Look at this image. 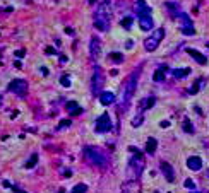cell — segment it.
<instances>
[{
	"instance_id": "8fae6325",
	"label": "cell",
	"mask_w": 209,
	"mask_h": 193,
	"mask_svg": "<svg viewBox=\"0 0 209 193\" xmlns=\"http://www.w3.org/2000/svg\"><path fill=\"white\" fill-rule=\"evenodd\" d=\"M89 53H91V58H98L101 53V43H100V38L98 36H93L91 38V43H89Z\"/></svg>"
},
{
	"instance_id": "9a60e30c",
	"label": "cell",
	"mask_w": 209,
	"mask_h": 193,
	"mask_svg": "<svg viewBox=\"0 0 209 193\" xmlns=\"http://www.w3.org/2000/svg\"><path fill=\"white\" fill-rule=\"evenodd\" d=\"M165 75H166V67H159L154 70V75H153V79L156 82H163L165 81Z\"/></svg>"
},
{
	"instance_id": "cb8c5ba5",
	"label": "cell",
	"mask_w": 209,
	"mask_h": 193,
	"mask_svg": "<svg viewBox=\"0 0 209 193\" xmlns=\"http://www.w3.org/2000/svg\"><path fill=\"white\" fill-rule=\"evenodd\" d=\"M183 130H185L187 133H192V132H194V127H192L190 120H183Z\"/></svg>"
},
{
	"instance_id": "74e56055",
	"label": "cell",
	"mask_w": 209,
	"mask_h": 193,
	"mask_svg": "<svg viewBox=\"0 0 209 193\" xmlns=\"http://www.w3.org/2000/svg\"><path fill=\"white\" fill-rule=\"evenodd\" d=\"M132 43H134V41H132V40H129V41H127V45H125V46H127V48H132Z\"/></svg>"
},
{
	"instance_id": "4fadbf2b",
	"label": "cell",
	"mask_w": 209,
	"mask_h": 193,
	"mask_svg": "<svg viewBox=\"0 0 209 193\" xmlns=\"http://www.w3.org/2000/svg\"><path fill=\"white\" fill-rule=\"evenodd\" d=\"M187 168L192 169V171H199L200 168H202V159L197 157V156H192L187 159Z\"/></svg>"
},
{
	"instance_id": "ba28073f",
	"label": "cell",
	"mask_w": 209,
	"mask_h": 193,
	"mask_svg": "<svg viewBox=\"0 0 209 193\" xmlns=\"http://www.w3.org/2000/svg\"><path fill=\"white\" fill-rule=\"evenodd\" d=\"M94 128L98 133H106L111 130V118H110L108 113H103L96 118V123H94Z\"/></svg>"
},
{
	"instance_id": "4316f807",
	"label": "cell",
	"mask_w": 209,
	"mask_h": 193,
	"mask_svg": "<svg viewBox=\"0 0 209 193\" xmlns=\"http://www.w3.org/2000/svg\"><path fill=\"white\" fill-rule=\"evenodd\" d=\"M141 123H142V113H139V115L132 120V125H134V127H141Z\"/></svg>"
},
{
	"instance_id": "b9f144b4",
	"label": "cell",
	"mask_w": 209,
	"mask_h": 193,
	"mask_svg": "<svg viewBox=\"0 0 209 193\" xmlns=\"http://www.w3.org/2000/svg\"><path fill=\"white\" fill-rule=\"evenodd\" d=\"M58 193H63V190H60V192H58Z\"/></svg>"
},
{
	"instance_id": "d590c367",
	"label": "cell",
	"mask_w": 209,
	"mask_h": 193,
	"mask_svg": "<svg viewBox=\"0 0 209 193\" xmlns=\"http://www.w3.org/2000/svg\"><path fill=\"white\" fill-rule=\"evenodd\" d=\"M65 33H67V34H70V36H72V34H74V29H70V28H65Z\"/></svg>"
},
{
	"instance_id": "d6a6232c",
	"label": "cell",
	"mask_w": 209,
	"mask_h": 193,
	"mask_svg": "<svg viewBox=\"0 0 209 193\" xmlns=\"http://www.w3.org/2000/svg\"><path fill=\"white\" fill-rule=\"evenodd\" d=\"M24 55H26V50H17L16 51V57H19V58H22Z\"/></svg>"
},
{
	"instance_id": "1f68e13d",
	"label": "cell",
	"mask_w": 209,
	"mask_h": 193,
	"mask_svg": "<svg viewBox=\"0 0 209 193\" xmlns=\"http://www.w3.org/2000/svg\"><path fill=\"white\" fill-rule=\"evenodd\" d=\"M45 51H46V55H57V50H55L53 46H48Z\"/></svg>"
},
{
	"instance_id": "52a82bcc",
	"label": "cell",
	"mask_w": 209,
	"mask_h": 193,
	"mask_svg": "<svg viewBox=\"0 0 209 193\" xmlns=\"http://www.w3.org/2000/svg\"><path fill=\"white\" fill-rule=\"evenodd\" d=\"M103 84H105V74H103V70L96 65V67H94V72H93V84H91L93 94H101Z\"/></svg>"
},
{
	"instance_id": "f546056e",
	"label": "cell",
	"mask_w": 209,
	"mask_h": 193,
	"mask_svg": "<svg viewBox=\"0 0 209 193\" xmlns=\"http://www.w3.org/2000/svg\"><path fill=\"white\" fill-rule=\"evenodd\" d=\"M65 127H70V120H62L58 125V130H62V128H65Z\"/></svg>"
},
{
	"instance_id": "7c38bea8",
	"label": "cell",
	"mask_w": 209,
	"mask_h": 193,
	"mask_svg": "<svg viewBox=\"0 0 209 193\" xmlns=\"http://www.w3.org/2000/svg\"><path fill=\"white\" fill-rule=\"evenodd\" d=\"M187 53H189V55L197 62V63H200V65H206V63H208V58H206L200 51L195 50V48H187Z\"/></svg>"
},
{
	"instance_id": "ab89813d",
	"label": "cell",
	"mask_w": 209,
	"mask_h": 193,
	"mask_svg": "<svg viewBox=\"0 0 209 193\" xmlns=\"http://www.w3.org/2000/svg\"><path fill=\"white\" fill-rule=\"evenodd\" d=\"M0 106H2V96H0Z\"/></svg>"
},
{
	"instance_id": "e575fe53",
	"label": "cell",
	"mask_w": 209,
	"mask_h": 193,
	"mask_svg": "<svg viewBox=\"0 0 209 193\" xmlns=\"http://www.w3.org/2000/svg\"><path fill=\"white\" fill-rule=\"evenodd\" d=\"M41 74H43V75H48V69H46V67H41Z\"/></svg>"
},
{
	"instance_id": "277c9868",
	"label": "cell",
	"mask_w": 209,
	"mask_h": 193,
	"mask_svg": "<svg viewBox=\"0 0 209 193\" xmlns=\"http://www.w3.org/2000/svg\"><path fill=\"white\" fill-rule=\"evenodd\" d=\"M84 157L88 159V163L94 164V166H100V168H106L108 166V157L101 152L98 147H84Z\"/></svg>"
},
{
	"instance_id": "8d00e7d4",
	"label": "cell",
	"mask_w": 209,
	"mask_h": 193,
	"mask_svg": "<svg viewBox=\"0 0 209 193\" xmlns=\"http://www.w3.org/2000/svg\"><path fill=\"white\" fill-rule=\"evenodd\" d=\"M82 111H84V110H82V108H79V110H76L72 115H82Z\"/></svg>"
},
{
	"instance_id": "5bb4252c",
	"label": "cell",
	"mask_w": 209,
	"mask_h": 193,
	"mask_svg": "<svg viewBox=\"0 0 209 193\" xmlns=\"http://www.w3.org/2000/svg\"><path fill=\"white\" fill-rule=\"evenodd\" d=\"M100 103L103 106L113 104V103H115V94H113V92H108V91H103L100 94Z\"/></svg>"
},
{
	"instance_id": "3957f363",
	"label": "cell",
	"mask_w": 209,
	"mask_h": 193,
	"mask_svg": "<svg viewBox=\"0 0 209 193\" xmlns=\"http://www.w3.org/2000/svg\"><path fill=\"white\" fill-rule=\"evenodd\" d=\"M137 17H139V26L142 31L153 29V17H151V9L144 0H137Z\"/></svg>"
},
{
	"instance_id": "d4e9b609",
	"label": "cell",
	"mask_w": 209,
	"mask_h": 193,
	"mask_svg": "<svg viewBox=\"0 0 209 193\" xmlns=\"http://www.w3.org/2000/svg\"><path fill=\"white\" fill-rule=\"evenodd\" d=\"M60 84H62L63 87H70V77L69 75H62V77H60Z\"/></svg>"
},
{
	"instance_id": "f1b7e54d",
	"label": "cell",
	"mask_w": 209,
	"mask_h": 193,
	"mask_svg": "<svg viewBox=\"0 0 209 193\" xmlns=\"http://www.w3.org/2000/svg\"><path fill=\"white\" fill-rule=\"evenodd\" d=\"M185 188H189V190H194V188H195V185H194V181H192V180H185Z\"/></svg>"
},
{
	"instance_id": "5b68a950",
	"label": "cell",
	"mask_w": 209,
	"mask_h": 193,
	"mask_svg": "<svg viewBox=\"0 0 209 193\" xmlns=\"http://www.w3.org/2000/svg\"><path fill=\"white\" fill-rule=\"evenodd\" d=\"M163 38H165V29H163V28L154 29L149 34V38L144 41V48H146L148 51H154L159 46V43H161V40H163Z\"/></svg>"
},
{
	"instance_id": "836d02e7",
	"label": "cell",
	"mask_w": 209,
	"mask_h": 193,
	"mask_svg": "<svg viewBox=\"0 0 209 193\" xmlns=\"http://www.w3.org/2000/svg\"><path fill=\"white\" fill-rule=\"evenodd\" d=\"M159 127H161V128H168V127H170V122H168V120H165V122L159 123Z\"/></svg>"
},
{
	"instance_id": "ffe728a7",
	"label": "cell",
	"mask_w": 209,
	"mask_h": 193,
	"mask_svg": "<svg viewBox=\"0 0 209 193\" xmlns=\"http://www.w3.org/2000/svg\"><path fill=\"white\" fill-rule=\"evenodd\" d=\"M36 163H38V154H33L29 159L26 161V168H28V169H31V168H34V166H36Z\"/></svg>"
},
{
	"instance_id": "7bdbcfd3",
	"label": "cell",
	"mask_w": 209,
	"mask_h": 193,
	"mask_svg": "<svg viewBox=\"0 0 209 193\" xmlns=\"http://www.w3.org/2000/svg\"><path fill=\"white\" fill-rule=\"evenodd\" d=\"M194 193H197V192H194Z\"/></svg>"
},
{
	"instance_id": "83f0119b",
	"label": "cell",
	"mask_w": 209,
	"mask_h": 193,
	"mask_svg": "<svg viewBox=\"0 0 209 193\" xmlns=\"http://www.w3.org/2000/svg\"><path fill=\"white\" fill-rule=\"evenodd\" d=\"M199 89H200V81H197L192 87H190V94H197L199 92Z\"/></svg>"
},
{
	"instance_id": "30bf717a",
	"label": "cell",
	"mask_w": 209,
	"mask_h": 193,
	"mask_svg": "<svg viewBox=\"0 0 209 193\" xmlns=\"http://www.w3.org/2000/svg\"><path fill=\"white\" fill-rule=\"evenodd\" d=\"M159 169H161V173L165 174V178H166L168 183H173V181H175V171H173V168H171L166 161H161V163H159Z\"/></svg>"
},
{
	"instance_id": "d6986e66",
	"label": "cell",
	"mask_w": 209,
	"mask_h": 193,
	"mask_svg": "<svg viewBox=\"0 0 209 193\" xmlns=\"http://www.w3.org/2000/svg\"><path fill=\"white\" fill-rule=\"evenodd\" d=\"M88 192V186L84 183H79V185H76L72 190H70V193H86Z\"/></svg>"
},
{
	"instance_id": "7402d4cb",
	"label": "cell",
	"mask_w": 209,
	"mask_h": 193,
	"mask_svg": "<svg viewBox=\"0 0 209 193\" xmlns=\"http://www.w3.org/2000/svg\"><path fill=\"white\" fill-rule=\"evenodd\" d=\"M108 57H110V60H111V62H115V63H120V62H123V57H122V53H117V51L110 53Z\"/></svg>"
},
{
	"instance_id": "484cf974",
	"label": "cell",
	"mask_w": 209,
	"mask_h": 193,
	"mask_svg": "<svg viewBox=\"0 0 209 193\" xmlns=\"http://www.w3.org/2000/svg\"><path fill=\"white\" fill-rule=\"evenodd\" d=\"M182 33H183L185 36H194V34H195V29H194V26H192V28H182Z\"/></svg>"
},
{
	"instance_id": "8992f818",
	"label": "cell",
	"mask_w": 209,
	"mask_h": 193,
	"mask_svg": "<svg viewBox=\"0 0 209 193\" xmlns=\"http://www.w3.org/2000/svg\"><path fill=\"white\" fill-rule=\"evenodd\" d=\"M142 154L141 156H136L132 161L129 163V180L134 181V180H139L141 171H142Z\"/></svg>"
},
{
	"instance_id": "44dd1931",
	"label": "cell",
	"mask_w": 209,
	"mask_h": 193,
	"mask_svg": "<svg viewBox=\"0 0 209 193\" xmlns=\"http://www.w3.org/2000/svg\"><path fill=\"white\" fill-rule=\"evenodd\" d=\"M132 22H134V17H132V16H127V17H123V19H122V22H120V24H122V28H123V29H129L130 26H132Z\"/></svg>"
},
{
	"instance_id": "7a4b0ae2",
	"label": "cell",
	"mask_w": 209,
	"mask_h": 193,
	"mask_svg": "<svg viewBox=\"0 0 209 193\" xmlns=\"http://www.w3.org/2000/svg\"><path fill=\"white\" fill-rule=\"evenodd\" d=\"M139 74H141V67H137V69L127 77V81H125V84H123V104H120V113H125L130 99H132V96H134V92H136Z\"/></svg>"
},
{
	"instance_id": "ac0fdd59",
	"label": "cell",
	"mask_w": 209,
	"mask_h": 193,
	"mask_svg": "<svg viewBox=\"0 0 209 193\" xmlns=\"http://www.w3.org/2000/svg\"><path fill=\"white\" fill-rule=\"evenodd\" d=\"M190 74V69H175L173 70V75L177 77V79H183V77H187Z\"/></svg>"
},
{
	"instance_id": "6da1fadb",
	"label": "cell",
	"mask_w": 209,
	"mask_h": 193,
	"mask_svg": "<svg viewBox=\"0 0 209 193\" xmlns=\"http://www.w3.org/2000/svg\"><path fill=\"white\" fill-rule=\"evenodd\" d=\"M110 19H111V2L105 0L101 2L96 9L94 14V26L100 31H108L110 29Z\"/></svg>"
},
{
	"instance_id": "60d3db41",
	"label": "cell",
	"mask_w": 209,
	"mask_h": 193,
	"mask_svg": "<svg viewBox=\"0 0 209 193\" xmlns=\"http://www.w3.org/2000/svg\"><path fill=\"white\" fill-rule=\"evenodd\" d=\"M206 46H208V50H209V43H206Z\"/></svg>"
},
{
	"instance_id": "f35d334b",
	"label": "cell",
	"mask_w": 209,
	"mask_h": 193,
	"mask_svg": "<svg viewBox=\"0 0 209 193\" xmlns=\"http://www.w3.org/2000/svg\"><path fill=\"white\" fill-rule=\"evenodd\" d=\"M94 2H96V0H89V4H94Z\"/></svg>"
},
{
	"instance_id": "e0dca14e",
	"label": "cell",
	"mask_w": 209,
	"mask_h": 193,
	"mask_svg": "<svg viewBox=\"0 0 209 193\" xmlns=\"http://www.w3.org/2000/svg\"><path fill=\"white\" fill-rule=\"evenodd\" d=\"M154 101H156V99H154L153 96H149V98H146V99L142 101V104H141V113H144L146 110H149V108H153V106H154Z\"/></svg>"
},
{
	"instance_id": "9c48e42d",
	"label": "cell",
	"mask_w": 209,
	"mask_h": 193,
	"mask_svg": "<svg viewBox=\"0 0 209 193\" xmlns=\"http://www.w3.org/2000/svg\"><path fill=\"white\" fill-rule=\"evenodd\" d=\"M9 91L14 92V94H17V96H21V98H24L26 92H28V82L24 81V79H14V81H10V84H9Z\"/></svg>"
},
{
	"instance_id": "4dcf8cb0",
	"label": "cell",
	"mask_w": 209,
	"mask_h": 193,
	"mask_svg": "<svg viewBox=\"0 0 209 193\" xmlns=\"http://www.w3.org/2000/svg\"><path fill=\"white\" fill-rule=\"evenodd\" d=\"M9 188L12 190V192H16V193H28V192H24V190H21V188H17V186H14V185H10Z\"/></svg>"
},
{
	"instance_id": "2e32d148",
	"label": "cell",
	"mask_w": 209,
	"mask_h": 193,
	"mask_svg": "<svg viewBox=\"0 0 209 193\" xmlns=\"http://www.w3.org/2000/svg\"><path fill=\"white\" fill-rule=\"evenodd\" d=\"M156 147H158V142H156V139L149 137V140L146 142V152H148V154H154V152H156Z\"/></svg>"
},
{
	"instance_id": "603a6c76",
	"label": "cell",
	"mask_w": 209,
	"mask_h": 193,
	"mask_svg": "<svg viewBox=\"0 0 209 193\" xmlns=\"http://www.w3.org/2000/svg\"><path fill=\"white\" fill-rule=\"evenodd\" d=\"M65 108H67V111L74 113L76 110H79L81 106H79V104H77L76 101H67V104H65Z\"/></svg>"
}]
</instances>
